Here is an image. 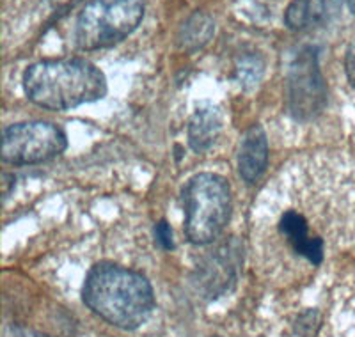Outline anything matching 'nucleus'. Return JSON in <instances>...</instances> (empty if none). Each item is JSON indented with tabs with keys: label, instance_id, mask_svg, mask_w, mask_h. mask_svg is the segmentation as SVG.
<instances>
[{
	"label": "nucleus",
	"instance_id": "f257e3e1",
	"mask_svg": "<svg viewBox=\"0 0 355 337\" xmlns=\"http://www.w3.org/2000/svg\"><path fill=\"white\" fill-rule=\"evenodd\" d=\"M82 297L96 316L123 330L144 325L155 309L150 281L142 273L114 263H100L91 268Z\"/></svg>",
	"mask_w": 355,
	"mask_h": 337
},
{
	"label": "nucleus",
	"instance_id": "f03ea898",
	"mask_svg": "<svg viewBox=\"0 0 355 337\" xmlns=\"http://www.w3.org/2000/svg\"><path fill=\"white\" fill-rule=\"evenodd\" d=\"M24 89L37 107L69 110L105 96L107 78L85 59H49L25 69Z\"/></svg>",
	"mask_w": 355,
	"mask_h": 337
},
{
	"label": "nucleus",
	"instance_id": "7ed1b4c3",
	"mask_svg": "<svg viewBox=\"0 0 355 337\" xmlns=\"http://www.w3.org/2000/svg\"><path fill=\"white\" fill-rule=\"evenodd\" d=\"M183 205L187 238L196 245L211 243L230 222V181L218 174H196L183 189Z\"/></svg>",
	"mask_w": 355,
	"mask_h": 337
},
{
	"label": "nucleus",
	"instance_id": "20e7f679",
	"mask_svg": "<svg viewBox=\"0 0 355 337\" xmlns=\"http://www.w3.org/2000/svg\"><path fill=\"white\" fill-rule=\"evenodd\" d=\"M142 18V0H91L77 18L75 43L85 52L109 49L128 37Z\"/></svg>",
	"mask_w": 355,
	"mask_h": 337
},
{
	"label": "nucleus",
	"instance_id": "39448f33",
	"mask_svg": "<svg viewBox=\"0 0 355 337\" xmlns=\"http://www.w3.org/2000/svg\"><path fill=\"white\" fill-rule=\"evenodd\" d=\"M68 137L53 123L31 121L11 125L2 133V160L11 165H34L59 157Z\"/></svg>",
	"mask_w": 355,
	"mask_h": 337
},
{
	"label": "nucleus",
	"instance_id": "423d86ee",
	"mask_svg": "<svg viewBox=\"0 0 355 337\" xmlns=\"http://www.w3.org/2000/svg\"><path fill=\"white\" fill-rule=\"evenodd\" d=\"M288 101L297 119H313L327 103V87L318 68L315 49H306L297 55L288 76Z\"/></svg>",
	"mask_w": 355,
	"mask_h": 337
},
{
	"label": "nucleus",
	"instance_id": "0eeeda50",
	"mask_svg": "<svg viewBox=\"0 0 355 337\" xmlns=\"http://www.w3.org/2000/svg\"><path fill=\"white\" fill-rule=\"evenodd\" d=\"M274 240H283L286 249L313 266H320L325 257V238L316 229V215L290 205L275 215Z\"/></svg>",
	"mask_w": 355,
	"mask_h": 337
},
{
	"label": "nucleus",
	"instance_id": "6e6552de",
	"mask_svg": "<svg viewBox=\"0 0 355 337\" xmlns=\"http://www.w3.org/2000/svg\"><path fill=\"white\" fill-rule=\"evenodd\" d=\"M268 164V141L259 125L250 126L242 139L239 155L240 176L247 183H254L265 173Z\"/></svg>",
	"mask_w": 355,
	"mask_h": 337
},
{
	"label": "nucleus",
	"instance_id": "1a4fd4ad",
	"mask_svg": "<svg viewBox=\"0 0 355 337\" xmlns=\"http://www.w3.org/2000/svg\"><path fill=\"white\" fill-rule=\"evenodd\" d=\"M222 132V116L214 107L196 110L189 123V144L196 153H205L217 142Z\"/></svg>",
	"mask_w": 355,
	"mask_h": 337
},
{
	"label": "nucleus",
	"instance_id": "9d476101",
	"mask_svg": "<svg viewBox=\"0 0 355 337\" xmlns=\"http://www.w3.org/2000/svg\"><path fill=\"white\" fill-rule=\"evenodd\" d=\"M327 18L325 0H293L284 12V24L291 31H307L318 27Z\"/></svg>",
	"mask_w": 355,
	"mask_h": 337
},
{
	"label": "nucleus",
	"instance_id": "9b49d317",
	"mask_svg": "<svg viewBox=\"0 0 355 337\" xmlns=\"http://www.w3.org/2000/svg\"><path fill=\"white\" fill-rule=\"evenodd\" d=\"M215 33L214 21L210 18L202 15V12H194L189 20L185 21V25L182 27V33H180V43H182L183 49L196 50L205 46L208 41L211 40Z\"/></svg>",
	"mask_w": 355,
	"mask_h": 337
},
{
	"label": "nucleus",
	"instance_id": "f8f14e48",
	"mask_svg": "<svg viewBox=\"0 0 355 337\" xmlns=\"http://www.w3.org/2000/svg\"><path fill=\"white\" fill-rule=\"evenodd\" d=\"M155 233H157V240L160 241V245L164 249H173V231L167 225V222L162 221L160 224L155 227Z\"/></svg>",
	"mask_w": 355,
	"mask_h": 337
},
{
	"label": "nucleus",
	"instance_id": "ddd939ff",
	"mask_svg": "<svg viewBox=\"0 0 355 337\" xmlns=\"http://www.w3.org/2000/svg\"><path fill=\"white\" fill-rule=\"evenodd\" d=\"M345 71H347L350 84L355 87V41L348 46L347 55H345Z\"/></svg>",
	"mask_w": 355,
	"mask_h": 337
},
{
	"label": "nucleus",
	"instance_id": "4468645a",
	"mask_svg": "<svg viewBox=\"0 0 355 337\" xmlns=\"http://www.w3.org/2000/svg\"><path fill=\"white\" fill-rule=\"evenodd\" d=\"M4 337H46V336L34 332V330H28L20 325H9L6 327Z\"/></svg>",
	"mask_w": 355,
	"mask_h": 337
},
{
	"label": "nucleus",
	"instance_id": "2eb2a0df",
	"mask_svg": "<svg viewBox=\"0 0 355 337\" xmlns=\"http://www.w3.org/2000/svg\"><path fill=\"white\" fill-rule=\"evenodd\" d=\"M347 2H348V8H350V11L355 15V0H347Z\"/></svg>",
	"mask_w": 355,
	"mask_h": 337
}]
</instances>
